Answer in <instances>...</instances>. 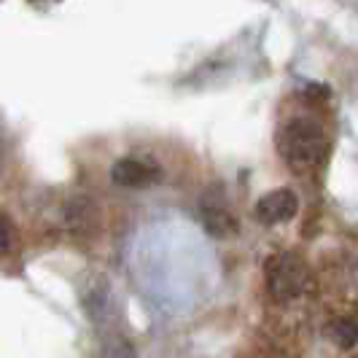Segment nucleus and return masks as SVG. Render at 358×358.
Masks as SVG:
<instances>
[{
	"label": "nucleus",
	"instance_id": "nucleus-1",
	"mask_svg": "<svg viewBox=\"0 0 358 358\" xmlns=\"http://www.w3.org/2000/svg\"><path fill=\"white\" fill-rule=\"evenodd\" d=\"M278 151L291 170H313L326 154V132L313 116H294L278 132Z\"/></svg>",
	"mask_w": 358,
	"mask_h": 358
},
{
	"label": "nucleus",
	"instance_id": "nucleus-2",
	"mask_svg": "<svg viewBox=\"0 0 358 358\" xmlns=\"http://www.w3.org/2000/svg\"><path fill=\"white\" fill-rule=\"evenodd\" d=\"M264 278H267L269 294L278 302H296L310 288V267L305 259L294 251L269 256L264 264Z\"/></svg>",
	"mask_w": 358,
	"mask_h": 358
},
{
	"label": "nucleus",
	"instance_id": "nucleus-3",
	"mask_svg": "<svg viewBox=\"0 0 358 358\" xmlns=\"http://www.w3.org/2000/svg\"><path fill=\"white\" fill-rule=\"evenodd\" d=\"M199 215H202L205 229L213 237H234L240 229L232 208H229V199L221 189H208L205 192V197L199 202Z\"/></svg>",
	"mask_w": 358,
	"mask_h": 358
},
{
	"label": "nucleus",
	"instance_id": "nucleus-4",
	"mask_svg": "<svg viewBox=\"0 0 358 358\" xmlns=\"http://www.w3.org/2000/svg\"><path fill=\"white\" fill-rule=\"evenodd\" d=\"M299 213V197L291 189H275L267 192L264 197L256 202V218L264 227H275V224H286L294 215Z\"/></svg>",
	"mask_w": 358,
	"mask_h": 358
},
{
	"label": "nucleus",
	"instance_id": "nucleus-5",
	"mask_svg": "<svg viewBox=\"0 0 358 358\" xmlns=\"http://www.w3.org/2000/svg\"><path fill=\"white\" fill-rule=\"evenodd\" d=\"M110 180L124 189H143V186H151L154 180H159V167L148 159L127 157L110 167Z\"/></svg>",
	"mask_w": 358,
	"mask_h": 358
},
{
	"label": "nucleus",
	"instance_id": "nucleus-6",
	"mask_svg": "<svg viewBox=\"0 0 358 358\" xmlns=\"http://www.w3.org/2000/svg\"><path fill=\"white\" fill-rule=\"evenodd\" d=\"M65 218H68V227L78 237L81 234L90 237L100 227V210H97V205L90 197H73L68 202V208H65Z\"/></svg>",
	"mask_w": 358,
	"mask_h": 358
},
{
	"label": "nucleus",
	"instance_id": "nucleus-7",
	"mask_svg": "<svg viewBox=\"0 0 358 358\" xmlns=\"http://www.w3.org/2000/svg\"><path fill=\"white\" fill-rule=\"evenodd\" d=\"M331 337L337 340V345L342 348H353L356 345V321L353 318H337L331 326Z\"/></svg>",
	"mask_w": 358,
	"mask_h": 358
},
{
	"label": "nucleus",
	"instance_id": "nucleus-8",
	"mask_svg": "<svg viewBox=\"0 0 358 358\" xmlns=\"http://www.w3.org/2000/svg\"><path fill=\"white\" fill-rule=\"evenodd\" d=\"M14 237H17V229H14V221L0 210V253H8L11 245H14Z\"/></svg>",
	"mask_w": 358,
	"mask_h": 358
}]
</instances>
